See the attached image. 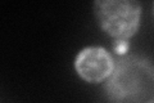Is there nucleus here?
<instances>
[{
	"mask_svg": "<svg viewBox=\"0 0 154 103\" xmlns=\"http://www.w3.org/2000/svg\"><path fill=\"white\" fill-rule=\"evenodd\" d=\"M104 90L109 103H154L153 62L139 54L121 57Z\"/></svg>",
	"mask_w": 154,
	"mask_h": 103,
	"instance_id": "1",
	"label": "nucleus"
},
{
	"mask_svg": "<svg viewBox=\"0 0 154 103\" xmlns=\"http://www.w3.org/2000/svg\"><path fill=\"white\" fill-rule=\"evenodd\" d=\"M94 16L99 27L114 40H130L140 28L141 4L134 0H98Z\"/></svg>",
	"mask_w": 154,
	"mask_h": 103,
	"instance_id": "2",
	"label": "nucleus"
},
{
	"mask_svg": "<svg viewBox=\"0 0 154 103\" xmlns=\"http://www.w3.org/2000/svg\"><path fill=\"white\" fill-rule=\"evenodd\" d=\"M116 67V61L103 47H86L76 56L75 70L81 79L89 84L107 81Z\"/></svg>",
	"mask_w": 154,
	"mask_h": 103,
	"instance_id": "3",
	"label": "nucleus"
},
{
	"mask_svg": "<svg viewBox=\"0 0 154 103\" xmlns=\"http://www.w3.org/2000/svg\"><path fill=\"white\" fill-rule=\"evenodd\" d=\"M128 48H130V44L127 40H114L113 43V50L116 54H118V56H126V53L128 50Z\"/></svg>",
	"mask_w": 154,
	"mask_h": 103,
	"instance_id": "4",
	"label": "nucleus"
},
{
	"mask_svg": "<svg viewBox=\"0 0 154 103\" xmlns=\"http://www.w3.org/2000/svg\"><path fill=\"white\" fill-rule=\"evenodd\" d=\"M153 13H154V5H153Z\"/></svg>",
	"mask_w": 154,
	"mask_h": 103,
	"instance_id": "5",
	"label": "nucleus"
}]
</instances>
